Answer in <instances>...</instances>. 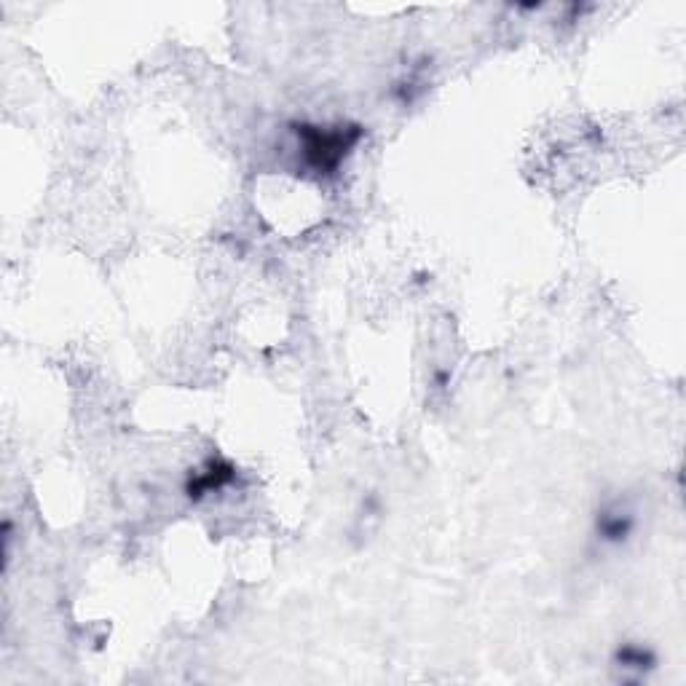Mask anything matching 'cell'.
<instances>
[{"mask_svg": "<svg viewBox=\"0 0 686 686\" xmlns=\"http://www.w3.org/2000/svg\"><path fill=\"white\" fill-rule=\"evenodd\" d=\"M617 662H620L622 668L628 670H652L654 668V654L646 649V646H638V644H625L617 649Z\"/></svg>", "mask_w": 686, "mask_h": 686, "instance_id": "4", "label": "cell"}, {"mask_svg": "<svg viewBox=\"0 0 686 686\" xmlns=\"http://www.w3.org/2000/svg\"><path fill=\"white\" fill-rule=\"evenodd\" d=\"M293 134L298 137V151L306 169L314 175H335L343 161L349 159V153L357 148L365 129L360 124H293Z\"/></svg>", "mask_w": 686, "mask_h": 686, "instance_id": "1", "label": "cell"}, {"mask_svg": "<svg viewBox=\"0 0 686 686\" xmlns=\"http://www.w3.org/2000/svg\"><path fill=\"white\" fill-rule=\"evenodd\" d=\"M234 477H236V467L231 464V461L212 459L204 472H196V475L188 480V488H185V491H188L191 499H201V496L215 494V491H220V488H226Z\"/></svg>", "mask_w": 686, "mask_h": 686, "instance_id": "3", "label": "cell"}, {"mask_svg": "<svg viewBox=\"0 0 686 686\" xmlns=\"http://www.w3.org/2000/svg\"><path fill=\"white\" fill-rule=\"evenodd\" d=\"M595 534L603 544H622L633 534V512L620 502L606 504L595 518Z\"/></svg>", "mask_w": 686, "mask_h": 686, "instance_id": "2", "label": "cell"}]
</instances>
